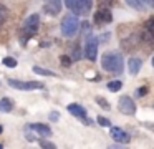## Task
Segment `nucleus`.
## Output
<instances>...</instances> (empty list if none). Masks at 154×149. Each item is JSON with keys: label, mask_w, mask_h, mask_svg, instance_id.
<instances>
[{"label": "nucleus", "mask_w": 154, "mask_h": 149, "mask_svg": "<svg viewBox=\"0 0 154 149\" xmlns=\"http://www.w3.org/2000/svg\"><path fill=\"white\" fill-rule=\"evenodd\" d=\"M141 38H143L144 42H147V43L154 42V15H152V17H149V18L146 20V23L143 25Z\"/></svg>", "instance_id": "9b49d317"}, {"label": "nucleus", "mask_w": 154, "mask_h": 149, "mask_svg": "<svg viewBox=\"0 0 154 149\" xmlns=\"http://www.w3.org/2000/svg\"><path fill=\"white\" fill-rule=\"evenodd\" d=\"M68 113H70V114H73L75 118H78L81 123H85L86 126H93V121L88 118L86 109H85L83 106L76 104V103H71V104H68Z\"/></svg>", "instance_id": "0eeeda50"}, {"label": "nucleus", "mask_w": 154, "mask_h": 149, "mask_svg": "<svg viewBox=\"0 0 154 149\" xmlns=\"http://www.w3.org/2000/svg\"><path fill=\"white\" fill-rule=\"evenodd\" d=\"M65 5L75 15H88L93 7V0H65Z\"/></svg>", "instance_id": "20e7f679"}, {"label": "nucleus", "mask_w": 154, "mask_h": 149, "mask_svg": "<svg viewBox=\"0 0 154 149\" xmlns=\"http://www.w3.org/2000/svg\"><path fill=\"white\" fill-rule=\"evenodd\" d=\"M33 73H37V75H42V76H58L57 73H53L51 70L42 68V66H33Z\"/></svg>", "instance_id": "f3484780"}, {"label": "nucleus", "mask_w": 154, "mask_h": 149, "mask_svg": "<svg viewBox=\"0 0 154 149\" xmlns=\"http://www.w3.org/2000/svg\"><path fill=\"white\" fill-rule=\"evenodd\" d=\"M14 109V101L10 98H2L0 99V113H10Z\"/></svg>", "instance_id": "dca6fc26"}, {"label": "nucleus", "mask_w": 154, "mask_h": 149, "mask_svg": "<svg viewBox=\"0 0 154 149\" xmlns=\"http://www.w3.org/2000/svg\"><path fill=\"white\" fill-rule=\"evenodd\" d=\"M141 68H143V60L141 58H131L129 61H128V70H129V73L133 76H136Z\"/></svg>", "instance_id": "4468645a"}, {"label": "nucleus", "mask_w": 154, "mask_h": 149, "mask_svg": "<svg viewBox=\"0 0 154 149\" xmlns=\"http://www.w3.org/2000/svg\"><path fill=\"white\" fill-rule=\"evenodd\" d=\"M28 129H32V132L38 134L40 138H50L53 132H51L50 126L47 124H42V123H37V124H28Z\"/></svg>", "instance_id": "ddd939ff"}, {"label": "nucleus", "mask_w": 154, "mask_h": 149, "mask_svg": "<svg viewBox=\"0 0 154 149\" xmlns=\"http://www.w3.org/2000/svg\"><path fill=\"white\" fill-rule=\"evenodd\" d=\"M109 136L113 138V141L121 142V144H128V142L131 141L129 132H126L124 129L118 128V126H113V128H109Z\"/></svg>", "instance_id": "9d476101"}, {"label": "nucleus", "mask_w": 154, "mask_h": 149, "mask_svg": "<svg viewBox=\"0 0 154 149\" xmlns=\"http://www.w3.org/2000/svg\"><path fill=\"white\" fill-rule=\"evenodd\" d=\"M43 10L48 15H58L61 10V0H43Z\"/></svg>", "instance_id": "f8f14e48"}, {"label": "nucleus", "mask_w": 154, "mask_h": 149, "mask_svg": "<svg viewBox=\"0 0 154 149\" xmlns=\"http://www.w3.org/2000/svg\"><path fill=\"white\" fill-rule=\"evenodd\" d=\"M126 3L129 7H133L134 10H139V12H144L149 5V0H126Z\"/></svg>", "instance_id": "2eb2a0df"}, {"label": "nucleus", "mask_w": 154, "mask_h": 149, "mask_svg": "<svg viewBox=\"0 0 154 149\" xmlns=\"http://www.w3.org/2000/svg\"><path fill=\"white\" fill-rule=\"evenodd\" d=\"M151 65H152V68H154V56H152V60H151Z\"/></svg>", "instance_id": "c756f323"}, {"label": "nucleus", "mask_w": 154, "mask_h": 149, "mask_svg": "<svg viewBox=\"0 0 154 149\" xmlns=\"http://www.w3.org/2000/svg\"><path fill=\"white\" fill-rule=\"evenodd\" d=\"M106 86H108V89H109L111 93H116V91H119V89L123 88V83H121L119 79H114V81H109Z\"/></svg>", "instance_id": "a211bd4d"}, {"label": "nucleus", "mask_w": 154, "mask_h": 149, "mask_svg": "<svg viewBox=\"0 0 154 149\" xmlns=\"http://www.w3.org/2000/svg\"><path fill=\"white\" fill-rule=\"evenodd\" d=\"M116 3V0H98V5L103 7V8H109Z\"/></svg>", "instance_id": "b1692460"}, {"label": "nucleus", "mask_w": 154, "mask_h": 149, "mask_svg": "<svg viewBox=\"0 0 154 149\" xmlns=\"http://www.w3.org/2000/svg\"><path fill=\"white\" fill-rule=\"evenodd\" d=\"M96 103H98V104H100L103 109H109V108H111V106H109V103H108L106 99L103 98V96H96Z\"/></svg>", "instance_id": "4be33fe9"}, {"label": "nucleus", "mask_w": 154, "mask_h": 149, "mask_svg": "<svg viewBox=\"0 0 154 149\" xmlns=\"http://www.w3.org/2000/svg\"><path fill=\"white\" fill-rule=\"evenodd\" d=\"M98 124L100 126H104V128H111V121L108 118H104V116H98Z\"/></svg>", "instance_id": "412c9836"}, {"label": "nucleus", "mask_w": 154, "mask_h": 149, "mask_svg": "<svg viewBox=\"0 0 154 149\" xmlns=\"http://www.w3.org/2000/svg\"><path fill=\"white\" fill-rule=\"evenodd\" d=\"M78 30H80V20L75 13H70L61 20V35L65 38H73Z\"/></svg>", "instance_id": "7ed1b4c3"}, {"label": "nucleus", "mask_w": 154, "mask_h": 149, "mask_svg": "<svg viewBox=\"0 0 154 149\" xmlns=\"http://www.w3.org/2000/svg\"><path fill=\"white\" fill-rule=\"evenodd\" d=\"M7 18H8V8L5 5H2V3H0V26L4 25Z\"/></svg>", "instance_id": "6ab92c4d"}, {"label": "nucleus", "mask_w": 154, "mask_h": 149, "mask_svg": "<svg viewBox=\"0 0 154 149\" xmlns=\"http://www.w3.org/2000/svg\"><path fill=\"white\" fill-rule=\"evenodd\" d=\"M7 83L14 89H20V91H33V89H43L45 88V85L42 81H22V79L8 78Z\"/></svg>", "instance_id": "39448f33"}, {"label": "nucleus", "mask_w": 154, "mask_h": 149, "mask_svg": "<svg viewBox=\"0 0 154 149\" xmlns=\"http://www.w3.org/2000/svg\"><path fill=\"white\" fill-rule=\"evenodd\" d=\"M149 5H151V7H154V0H149Z\"/></svg>", "instance_id": "c85d7f7f"}, {"label": "nucleus", "mask_w": 154, "mask_h": 149, "mask_svg": "<svg viewBox=\"0 0 154 149\" xmlns=\"http://www.w3.org/2000/svg\"><path fill=\"white\" fill-rule=\"evenodd\" d=\"M2 63H4L7 68H15V66L18 65V61L15 58H12V56H5V58L2 60Z\"/></svg>", "instance_id": "aec40b11"}, {"label": "nucleus", "mask_w": 154, "mask_h": 149, "mask_svg": "<svg viewBox=\"0 0 154 149\" xmlns=\"http://www.w3.org/2000/svg\"><path fill=\"white\" fill-rule=\"evenodd\" d=\"M2 147H4V144H2V142H0V149H2Z\"/></svg>", "instance_id": "7c9ffc66"}, {"label": "nucleus", "mask_w": 154, "mask_h": 149, "mask_svg": "<svg viewBox=\"0 0 154 149\" xmlns=\"http://www.w3.org/2000/svg\"><path fill=\"white\" fill-rule=\"evenodd\" d=\"M98 43H100V40H98L94 35H88L86 43H85V50H83V55L86 56V60L96 61V58H98Z\"/></svg>", "instance_id": "423d86ee"}, {"label": "nucleus", "mask_w": 154, "mask_h": 149, "mask_svg": "<svg viewBox=\"0 0 154 149\" xmlns=\"http://www.w3.org/2000/svg\"><path fill=\"white\" fill-rule=\"evenodd\" d=\"M2 132H4V126L0 124V134H2Z\"/></svg>", "instance_id": "cd10ccee"}, {"label": "nucleus", "mask_w": 154, "mask_h": 149, "mask_svg": "<svg viewBox=\"0 0 154 149\" xmlns=\"http://www.w3.org/2000/svg\"><path fill=\"white\" fill-rule=\"evenodd\" d=\"M101 66L103 70L109 73H114V75H121L124 71V60L123 55L119 51H114V50H109V51H104L103 56H101Z\"/></svg>", "instance_id": "f257e3e1"}, {"label": "nucleus", "mask_w": 154, "mask_h": 149, "mask_svg": "<svg viewBox=\"0 0 154 149\" xmlns=\"http://www.w3.org/2000/svg\"><path fill=\"white\" fill-rule=\"evenodd\" d=\"M94 25L101 26V25H108V23L113 22V13H111L109 8H103V7H100V10H96L94 12Z\"/></svg>", "instance_id": "1a4fd4ad"}, {"label": "nucleus", "mask_w": 154, "mask_h": 149, "mask_svg": "<svg viewBox=\"0 0 154 149\" xmlns=\"http://www.w3.org/2000/svg\"><path fill=\"white\" fill-rule=\"evenodd\" d=\"M118 109L126 116H134L136 114V104L129 96H121L118 101Z\"/></svg>", "instance_id": "6e6552de"}, {"label": "nucleus", "mask_w": 154, "mask_h": 149, "mask_svg": "<svg viewBox=\"0 0 154 149\" xmlns=\"http://www.w3.org/2000/svg\"><path fill=\"white\" fill-rule=\"evenodd\" d=\"M58 118H60V116H58V113H57V111L50 113V121H58Z\"/></svg>", "instance_id": "bb28decb"}, {"label": "nucleus", "mask_w": 154, "mask_h": 149, "mask_svg": "<svg viewBox=\"0 0 154 149\" xmlns=\"http://www.w3.org/2000/svg\"><path fill=\"white\" fill-rule=\"evenodd\" d=\"M38 142H40V147H45V149H55L57 146L53 144V142H50V141H45V139H38Z\"/></svg>", "instance_id": "5701e85b"}, {"label": "nucleus", "mask_w": 154, "mask_h": 149, "mask_svg": "<svg viewBox=\"0 0 154 149\" xmlns=\"http://www.w3.org/2000/svg\"><path fill=\"white\" fill-rule=\"evenodd\" d=\"M60 60H61V66H71V63H73V58H70V56H66V55H61L60 56Z\"/></svg>", "instance_id": "393cba45"}, {"label": "nucleus", "mask_w": 154, "mask_h": 149, "mask_svg": "<svg viewBox=\"0 0 154 149\" xmlns=\"http://www.w3.org/2000/svg\"><path fill=\"white\" fill-rule=\"evenodd\" d=\"M147 93V86H143V88H139V89H136V96H144Z\"/></svg>", "instance_id": "a878e982"}, {"label": "nucleus", "mask_w": 154, "mask_h": 149, "mask_svg": "<svg viewBox=\"0 0 154 149\" xmlns=\"http://www.w3.org/2000/svg\"><path fill=\"white\" fill-rule=\"evenodd\" d=\"M38 28H40V15L38 13H32L30 17H27V20L23 22V26L20 30V43L22 45H27L38 33Z\"/></svg>", "instance_id": "f03ea898"}]
</instances>
